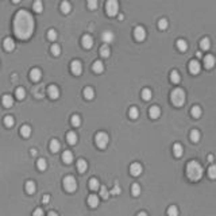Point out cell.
Instances as JSON below:
<instances>
[{"label":"cell","mask_w":216,"mask_h":216,"mask_svg":"<svg viewBox=\"0 0 216 216\" xmlns=\"http://www.w3.org/2000/svg\"><path fill=\"white\" fill-rule=\"evenodd\" d=\"M51 53H53L54 56H60V53H61V47H60V45L54 43V45L51 46Z\"/></svg>","instance_id":"47"},{"label":"cell","mask_w":216,"mask_h":216,"mask_svg":"<svg viewBox=\"0 0 216 216\" xmlns=\"http://www.w3.org/2000/svg\"><path fill=\"white\" fill-rule=\"evenodd\" d=\"M26 191L28 192V193H34L35 192V182L34 181H27L26 182Z\"/></svg>","instance_id":"32"},{"label":"cell","mask_w":216,"mask_h":216,"mask_svg":"<svg viewBox=\"0 0 216 216\" xmlns=\"http://www.w3.org/2000/svg\"><path fill=\"white\" fill-rule=\"evenodd\" d=\"M81 43H82V46H84L85 49H91L92 45H93V39H92L91 35H84L82 37V39H81Z\"/></svg>","instance_id":"15"},{"label":"cell","mask_w":216,"mask_h":216,"mask_svg":"<svg viewBox=\"0 0 216 216\" xmlns=\"http://www.w3.org/2000/svg\"><path fill=\"white\" fill-rule=\"evenodd\" d=\"M170 99H172L173 104L177 105V107H180V105H182L184 103H185V92H184L181 88L173 89V92L170 95Z\"/></svg>","instance_id":"3"},{"label":"cell","mask_w":216,"mask_h":216,"mask_svg":"<svg viewBox=\"0 0 216 216\" xmlns=\"http://www.w3.org/2000/svg\"><path fill=\"white\" fill-rule=\"evenodd\" d=\"M119 193H120V186L118 185V184H115V186L111 191V195H119Z\"/></svg>","instance_id":"51"},{"label":"cell","mask_w":216,"mask_h":216,"mask_svg":"<svg viewBox=\"0 0 216 216\" xmlns=\"http://www.w3.org/2000/svg\"><path fill=\"white\" fill-rule=\"evenodd\" d=\"M61 11L64 14L70 12V3H69V2H62L61 3Z\"/></svg>","instance_id":"40"},{"label":"cell","mask_w":216,"mask_h":216,"mask_svg":"<svg viewBox=\"0 0 216 216\" xmlns=\"http://www.w3.org/2000/svg\"><path fill=\"white\" fill-rule=\"evenodd\" d=\"M208 177L209 178H216V165H211L208 168Z\"/></svg>","instance_id":"43"},{"label":"cell","mask_w":216,"mask_h":216,"mask_svg":"<svg viewBox=\"0 0 216 216\" xmlns=\"http://www.w3.org/2000/svg\"><path fill=\"white\" fill-rule=\"evenodd\" d=\"M66 140H68L69 145H76L77 142V134L74 131H70L66 134Z\"/></svg>","instance_id":"18"},{"label":"cell","mask_w":216,"mask_h":216,"mask_svg":"<svg viewBox=\"0 0 216 216\" xmlns=\"http://www.w3.org/2000/svg\"><path fill=\"white\" fill-rule=\"evenodd\" d=\"M130 173H131L132 176H139L140 173H142V165H140L139 162L131 163V166H130Z\"/></svg>","instance_id":"11"},{"label":"cell","mask_w":216,"mask_h":216,"mask_svg":"<svg viewBox=\"0 0 216 216\" xmlns=\"http://www.w3.org/2000/svg\"><path fill=\"white\" fill-rule=\"evenodd\" d=\"M102 39L104 41V43H111L114 41V33H111V31H104L102 35Z\"/></svg>","instance_id":"21"},{"label":"cell","mask_w":216,"mask_h":216,"mask_svg":"<svg viewBox=\"0 0 216 216\" xmlns=\"http://www.w3.org/2000/svg\"><path fill=\"white\" fill-rule=\"evenodd\" d=\"M151 96H153L151 89L145 88V89L142 91V97H143V100H150V99H151Z\"/></svg>","instance_id":"36"},{"label":"cell","mask_w":216,"mask_h":216,"mask_svg":"<svg viewBox=\"0 0 216 216\" xmlns=\"http://www.w3.org/2000/svg\"><path fill=\"white\" fill-rule=\"evenodd\" d=\"M128 115H130L131 119H137V118L139 116V111H138L137 107H131L130 108V111H128Z\"/></svg>","instance_id":"37"},{"label":"cell","mask_w":216,"mask_h":216,"mask_svg":"<svg viewBox=\"0 0 216 216\" xmlns=\"http://www.w3.org/2000/svg\"><path fill=\"white\" fill-rule=\"evenodd\" d=\"M70 69H72V72H73L74 74H81V72H82V65H81V62H80L79 60H74V61H72Z\"/></svg>","instance_id":"9"},{"label":"cell","mask_w":216,"mask_h":216,"mask_svg":"<svg viewBox=\"0 0 216 216\" xmlns=\"http://www.w3.org/2000/svg\"><path fill=\"white\" fill-rule=\"evenodd\" d=\"M95 140H96V145L99 146L100 149H104L105 146L108 145L109 138H108V135L105 134V132H97L96 137H95Z\"/></svg>","instance_id":"5"},{"label":"cell","mask_w":216,"mask_h":216,"mask_svg":"<svg viewBox=\"0 0 216 216\" xmlns=\"http://www.w3.org/2000/svg\"><path fill=\"white\" fill-rule=\"evenodd\" d=\"M33 8H34V11H37V12H42L43 4H42V2H41V0H37V2L33 4Z\"/></svg>","instance_id":"42"},{"label":"cell","mask_w":216,"mask_h":216,"mask_svg":"<svg viewBox=\"0 0 216 216\" xmlns=\"http://www.w3.org/2000/svg\"><path fill=\"white\" fill-rule=\"evenodd\" d=\"M137 216H147V214H146V212H139Z\"/></svg>","instance_id":"56"},{"label":"cell","mask_w":216,"mask_h":216,"mask_svg":"<svg viewBox=\"0 0 216 216\" xmlns=\"http://www.w3.org/2000/svg\"><path fill=\"white\" fill-rule=\"evenodd\" d=\"M41 77H42V72L39 70L38 68L31 69V72H30V79L33 80V81H39V80H41Z\"/></svg>","instance_id":"12"},{"label":"cell","mask_w":216,"mask_h":216,"mask_svg":"<svg viewBox=\"0 0 216 216\" xmlns=\"http://www.w3.org/2000/svg\"><path fill=\"white\" fill-rule=\"evenodd\" d=\"M177 47L180 49L181 51H185L188 49V43H186L185 39H178L177 41Z\"/></svg>","instance_id":"35"},{"label":"cell","mask_w":216,"mask_h":216,"mask_svg":"<svg viewBox=\"0 0 216 216\" xmlns=\"http://www.w3.org/2000/svg\"><path fill=\"white\" fill-rule=\"evenodd\" d=\"M49 200H50V197H49V196H45V197H43V203H47Z\"/></svg>","instance_id":"54"},{"label":"cell","mask_w":216,"mask_h":216,"mask_svg":"<svg viewBox=\"0 0 216 216\" xmlns=\"http://www.w3.org/2000/svg\"><path fill=\"white\" fill-rule=\"evenodd\" d=\"M109 54H111V50H109L108 45H103L102 47H100V56L107 58V57H109Z\"/></svg>","instance_id":"29"},{"label":"cell","mask_w":216,"mask_h":216,"mask_svg":"<svg viewBox=\"0 0 216 216\" xmlns=\"http://www.w3.org/2000/svg\"><path fill=\"white\" fill-rule=\"evenodd\" d=\"M4 124L7 126V127H11V126H14V118L11 116V115H7V116H4Z\"/></svg>","instance_id":"46"},{"label":"cell","mask_w":216,"mask_h":216,"mask_svg":"<svg viewBox=\"0 0 216 216\" xmlns=\"http://www.w3.org/2000/svg\"><path fill=\"white\" fill-rule=\"evenodd\" d=\"M47 216H57V214H56V212L51 211V212H49V214H47Z\"/></svg>","instance_id":"55"},{"label":"cell","mask_w":216,"mask_h":216,"mask_svg":"<svg viewBox=\"0 0 216 216\" xmlns=\"http://www.w3.org/2000/svg\"><path fill=\"white\" fill-rule=\"evenodd\" d=\"M88 7L92 8V10H93V8H96L97 7V2H96V0H89V2H88Z\"/></svg>","instance_id":"52"},{"label":"cell","mask_w":216,"mask_h":216,"mask_svg":"<svg viewBox=\"0 0 216 216\" xmlns=\"http://www.w3.org/2000/svg\"><path fill=\"white\" fill-rule=\"evenodd\" d=\"M149 115H150L153 119H157L161 115V108L158 107V105H153V107H150V109H149Z\"/></svg>","instance_id":"16"},{"label":"cell","mask_w":216,"mask_h":216,"mask_svg":"<svg viewBox=\"0 0 216 216\" xmlns=\"http://www.w3.org/2000/svg\"><path fill=\"white\" fill-rule=\"evenodd\" d=\"M88 204H89V207H92V208H96V207L99 205V197H97L96 195H91L88 197Z\"/></svg>","instance_id":"20"},{"label":"cell","mask_w":216,"mask_h":216,"mask_svg":"<svg viewBox=\"0 0 216 216\" xmlns=\"http://www.w3.org/2000/svg\"><path fill=\"white\" fill-rule=\"evenodd\" d=\"M64 188H65L68 192L76 191L77 182H76V180H74L73 176H66V177L64 178Z\"/></svg>","instance_id":"6"},{"label":"cell","mask_w":216,"mask_h":216,"mask_svg":"<svg viewBox=\"0 0 216 216\" xmlns=\"http://www.w3.org/2000/svg\"><path fill=\"white\" fill-rule=\"evenodd\" d=\"M200 47L203 49V50H208L209 47H211V41H209V38H203L200 41Z\"/></svg>","instance_id":"28"},{"label":"cell","mask_w":216,"mask_h":216,"mask_svg":"<svg viewBox=\"0 0 216 216\" xmlns=\"http://www.w3.org/2000/svg\"><path fill=\"white\" fill-rule=\"evenodd\" d=\"M198 139H200V132H198V130H192L191 131V140L192 142H198Z\"/></svg>","instance_id":"38"},{"label":"cell","mask_w":216,"mask_h":216,"mask_svg":"<svg viewBox=\"0 0 216 216\" xmlns=\"http://www.w3.org/2000/svg\"><path fill=\"white\" fill-rule=\"evenodd\" d=\"M105 10H107V14L111 16L116 15L118 11H119V3L116 0H108L105 3Z\"/></svg>","instance_id":"4"},{"label":"cell","mask_w":216,"mask_h":216,"mask_svg":"<svg viewBox=\"0 0 216 216\" xmlns=\"http://www.w3.org/2000/svg\"><path fill=\"white\" fill-rule=\"evenodd\" d=\"M168 26H169V22H168V19H166V18H162V19H160V21H158V27H160L161 30H165Z\"/></svg>","instance_id":"41"},{"label":"cell","mask_w":216,"mask_h":216,"mask_svg":"<svg viewBox=\"0 0 216 216\" xmlns=\"http://www.w3.org/2000/svg\"><path fill=\"white\" fill-rule=\"evenodd\" d=\"M215 64H216V58H215V56H212V54H207V56L204 57V65H205V68H207V69L214 68Z\"/></svg>","instance_id":"8"},{"label":"cell","mask_w":216,"mask_h":216,"mask_svg":"<svg viewBox=\"0 0 216 216\" xmlns=\"http://www.w3.org/2000/svg\"><path fill=\"white\" fill-rule=\"evenodd\" d=\"M15 95H16V97L18 99H24V96H26V92H24V89L23 88H18L16 89V92H15Z\"/></svg>","instance_id":"48"},{"label":"cell","mask_w":216,"mask_h":216,"mask_svg":"<svg viewBox=\"0 0 216 216\" xmlns=\"http://www.w3.org/2000/svg\"><path fill=\"white\" fill-rule=\"evenodd\" d=\"M70 122H72V124H73L74 127H79V126L81 124V118H80V115L74 114V115H72Z\"/></svg>","instance_id":"30"},{"label":"cell","mask_w":216,"mask_h":216,"mask_svg":"<svg viewBox=\"0 0 216 216\" xmlns=\"http://www.w3.org/2000/svg\"><path fill=\"white\" fill-rule=\"evenodd\" d=\"M93 96H95V91L91 88V86H86V88L84 89V97L88 100H91V99H93Z\"/></svg>","instance_id":"26"},{"label":"cell","mask_w":216,"mask_h":216,"mask_svg":"<svg viewBox=\"0 0 216 216\" xmlns=\"http://www.w3.org/2000/svg\"><path fill=\"white\" fill-rule=\"evenodd\" d=\"M2 103H3V105L4 107H11V105L14 104V97L11 96V95H4L3 96V99H2Z\"/></svg>","instance_id":"17"},{"label":"cell","mask_w":216,"mask_h":216,"mask_svg":"<svg viewBox=\"0 0 216 216\" xmlns=\"http://www.w3.org/2000/svg\"><path fill=\"white\" fill-rule=\"evenodd\" d=\"M47 38L50 39V41H54V39L57 38V33H56L54 28H50V30L47 31Z\"/></svg>","instance_id":"50"},{"label":"cell","mask_w":216,"mask_h":216,"mask_svg":"<svg viewBox=\"0 0 216 216\" xmlns=\"http://www.w3.org/2000/svg\"><path fill=\"white\" fill-rule=\"evenodd\" d=\"M186 176L192 181H197L201 178V176H203V168H201V165L197 161H191L186 165Z\"/></svg>","instance_id":"2"},{"label":"cell","mask_w":216,"mask_h":216,"mask_svg":"<svg viewBox=\"0 0 216 216\" xmlns=\"http://www.w3.org/2000/svg\"><path fill=\"white\" fill-rule=\"evenodd\" d=\"M33 216H45V214H43V211H42L41 208H38V209H35V211H34Z\"/></svg>","instance_id":"53"},{"label":"cell","mask_w":216,"mask_h":216,"mask_svg":"<svg viewBox=\"0 0 216 216\" xmlns=\"http://www.w3.org/2000/svg\"><path fill=\"white\" fill-rule=\"evenodd\" d=\"M89 188H91L92 191H96V189L100 188V184H99V181H97V178H91V180H89Z\"/></svg>","instance_id":"31"},{"label":"cell","mask_w":216,"mask_h":216,"mask_svg":"<svg viewBox=\"0 0 216 216\" xmlns=\"http://www.w3.org/2000/svg\"><path fill=\"white\" fill-rule=\"evenodd\" d=\"M37 166H38L39 170H45L46 166H47V163H46V160H43V158H39L38 162H37Z\"/></svg>","instance_id":"44"},{"label":"cell","mask_w":216,"mask_h":216,"mask_svg":"<svg viewBox=\"0 0 216 216\" xmlns=\"http://www.w3.org/2000/svg\"><path fill=\"white\" fill-rule=\"evenodd\" d=\"M92 69H93V72H96V73H102L103 70H104V64H103L102 61H95L93 65H92Z\"/></svg>","instance_id":"19"},{"label":"cell","mask_w":216,"mask_h":216,"mask_svg":"<svg viewBox=\"0 0 216 216\" xmlns=\"http://www.w3.org/2000/svg\"><path fill=\"white\" fill-rule=\"evenodd\" d=\"M173 153H174L176 157H181V155L184 154V149H182V146H181L180 143H176V145L173 146Z\"/></svg>","instance_id":"24"},{"label":"cell","mask_w":216,"mask_h":216,"mask_svg":"<svg viewBox=\"0 0 216 216\" xmlns=\"http://www.w3.org/2000/svg\"><path fill=\"white\" fill-rule=\"evenodd\" d=\"M131 193H132V196H139L140 195V186H139V184H132Z\"/></svg>","instance_id":"39"},{"label":"cell","mask_w":216,"mask_h":216,"mask_svg":"<svg viewBox=\"0 0 216 216\" xmlns=\"http://www.w3.org/2000/svg\"><path fill=\"white\" fill-rule=\"evenodd\" d=\"M100 196H102L103 198H108L109 192H108V189L105 188V186H100Z\"/></svg>","instance_id":"49"},{"label":"cell","mask_w":216,"mask_h":216,"mask_svg":"<svg viewBox=\"0 0 216 216\" xmlns=\"http://www.w3.org/2000/svg\"><path fill=\"white\" fill-rule=\"evenodd\" d=\"M134 37H135V39H137V41H143V39L146 38V30H145V27H142V26H138V27H135Z\"/></svg>","instance_id":"7"},{"label":"cell","mask_w":216,"mask_h":216,"mask_svg":"<svg viewBox=\"0 0 216 216\" xmlns=\"http://www.w3.org/2000/svg\"><path fill=\"white\" fill-rule=\"evenodd\" d=\"M60 149H61V143H60L57 139H51V142H50V150L53 151V153H57Z\"/></svg>","instance_id":"25"},{"label":"cell","mask_w":216,"mask_h":216,"mask_svg":"<svg viewBox=\"0 0 216 216\" xmlns=\"http://www.w3.org/2000/svg\"><path fill=\"white\" fill-rule=\"evenodd\" d=\"M178 215V209L176 205H172L168 208V216H177Z\"/></svg>","instance_id":"45"},{"label":"cell","mask_w":216,"mask_h":216,"mask_svg":"<svg viewBox=\"0 0 216 216\" xmlns=\"http://www.w3.org/2000/svg\"><path fill=\"white\" fill-rule=\"evenodd\" d=\"M3 46H4V49L5 50H14V47H15V42H14V39L12 38H5L4 41H3Z\"/></svg>","instance_id":"14"},{"label":"cell","mask_w":216,"mask_h":216,"mask_svg":"<svg viewBox=\"0 0 216 216\" xmlns=\"http://www.w3.org/2000/svg\"><path fill=\"white\" fill-rule=\"evenodd\" d=\"M62 161H64L65 163H70L72 161H73V154H72V151L66 150L62 153Z\"/></svg>","instance_id":"22"},{"label":"cell","mask_w":216,"mask_h":216,"mask_svg":"<svg viewBox=\"0 0 216 216\" xmlns=\"http://www.w3.org/2000/svg\"><path fill=\"white\" fill-rule=\"evenodd\" d=\"M191 115H192L193 118L201 116V108L198 107V105H193V107L191 108Z\"/></svg>","instance_id":"34"},{"label":"cell","mask_w":216,"mask_h":216,"mask_svg":"<svg viewBox=\"0 0 216 216\" xmlns=\"http://www.w3.org/2000/svg\"><path fill=\"white\" fill-rule=\"evenodd\" d=\"M208 161L212 162V161H214V155H208Z\"/></svg>","instance_id":"57"},{"label":"cell","mask_w":216,"mask_h":216,"mask_svg":"<svg viewBox=\"0 0 216 216\" xmlns=\"http://www.w3.org/2000/svg\"><path fill=\"white\" fill-rule=\"evenodd\" d=\"M21 134H22V137H24V138L30 137V135H31V127H30V126H27V124L22 126V127H21Z\"/></svg>","instance_id":"27"},{"label":"cell","mask_w":216,"mask_h":216,"mask_svg":"<svg viewBox=\"0 0 216 216\" xmlns=\"http://www.w3.org/2000/svg\"><path fill=\"white\" fill-rule=\"evenodd\" d=\"M170 80H172V82H174V84H177V82H180V80H181V76H180V73H178L177 70H173L172 73H170Z\"/></svg>","instance_id":"33"},{"label":"cell","mask_w":216,"mask_h":216,"mask_svg":"<svg viewBox=\"0 0 216 216\" xmlns=\"http://www.w3.org/2000/svg\"><path fill=\"white\" fill-rule=\"evenodd\" d=\"M47 93H49V96H50L51 99H57V97L60 96V89L57 88L56 85H50L47 88Z\"/></svg>","instance_id":"13"},{"label":"cell","mask_w":216,"mask_h":216,"mask_svg":"<svg viewBox=\"0 0 216 216\" xmlns=\"http://www.w3.org/2000/svg\"><path fill=\"white\" fill-rule=\"evenodd\" d=\"M200 62L197 61V60H192L191 62H189V72H191L192 74H197L198 72H200Z\"/></svg>","instance_id":"10"},{"label":"cell","mask_w":216,"mask_h":216,"mask_svg":"<svg viewBox=\"0 0 216 216\" xmlns=\"http://www.w3.org/2000/svg\"><path fill=\"white\" fill-rule=\"evenodd\" d=\"M14 30L18 38L21 39H27L31 37L34 30V21L33 16L24 10H21L15 16L14 21Z\"/></svg>","instance_id":"1"},{"label":"cell","mask_w":216,"mask_h":216,"mask_svg":"<svg viewBox=\"0 0 216 216\" xmlns=\"http://www.w3.org/2000/svg\"><path fill=\"white\" fill-rule=\"evenodd\" d=\"M86 168H88V163H86L85 160H79V162H77V170L80 173H84L86 170Z\"/></svg>","instance_id":"23"}]
</instances>
